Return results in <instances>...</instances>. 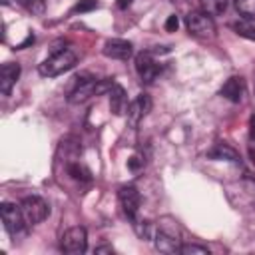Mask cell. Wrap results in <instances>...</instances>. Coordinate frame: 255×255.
Wrapping results in <instances>:
<instances>
[{
  "label": "cell",
  "instance_id": "cell-1",
  "mask_svg": "<svg viewBox=\"0 0 255 255\" xmlns=\"http://www.w3.org/2000/svg\"><path fill=\"white\" fill-rule=\"evenodd\" d=\"M76 54L70 52V50H60L56 54H52L50 58H46L40 66H38V72L40 76L44 78H54V76H60L68 70H72L76 66Z\"/></svg>",
  "mask_w": 255,
  "mask_h": 255
},
{
  "label": "cell",
  "instance_id": "cell-2",
  "mask_svg": "<svg viewBox=\"0 0 255 255\" xmlns=\"http://www.w3.org/2000/svg\"><path fill=\"white\" fill-rule=\"evenodd\" d=\"M112 86H114L112 80H96V78H92V80H82V82L70 92L68 102H70V104H82V102H86V100H90V98H94V96H100V94H104V92H110Z\"/></svg>",
  "mask_w": 255,
  "mask_h": 255
},
{
  "label": "cell",
  "instance_id": "cell-3",
  "mask_svg": "<svg viewBox=\"0 0 255 255\" xmlns=\"http://www.w3.org/2000/svg\"><path fill=\"white\" fill-rule=\"evenodd\" d=\"M185 28L191 36L195 38H213L215 36V22L209 14H205L203 10H193L185 16Z\"/></svg>",
  "mask_w": 255,
  "mask_h": 255
},
{
  "label": "cell",
  "instance_id": "cell-4",
  "mask_svg": "<svg viewBox=\"0 0 255 255\" xmlns=\"http://www.w3.org/2000/svg\"><path fill=\"white\" fill-rule=\"evenodd\" d=\"M20 207H22V213H24V219H26L28 225H38V223H42V221L48 217V213H50L48 203H46L42 197H38V195L24 197V201L20 203Z\"/></svg>",
  "mask_w": 255,
  "mask_h": 255
},
{
  "label": "cell",
  "instance_id": "cell-5",
  "mask_svg": "<svg viewBox=\"0 0 255 255\" xmlns=\"http://www.w3.org/2000/svg\"><path fill=\"white\" fill-rule=\"evenodd\" d=\"M2 221H4L6 231H8L12 237H16L18 233H22L24 227L28 225L26 219H24L22 207H18L16 203H10V201H4V203H2Z\"/></svg>",
  "mask_w": 255,
  "mask_h": 255
},
{
  "label": "cell",
  "instance_id": "cell-6",
  "mask_svg": "<svg viewBox=\"0 0 255 255\" xmlns=\"http://www.w3.org/2000/svg\"><path fill=\"white\" fill-rule=\"evenodd\" d=\"M60 247L62 251L66 253H84L86 247H88V235H86V229L84 227H70L68 231H64L62 235V241H60Z\"/></svg>",
  "mask_w": 255,
  "mask_h": 255
},
{
  "label": "cell",
  "instance_id": "cell-7",
  "mask_svg": "<svg viewBox=\"0 0 255 255\" xmlns=\"http://www.w3.org/2000/svg\"><path fill=\"white\" fill-rule=\"evenodd\" d=\"M135 72H137V76H139V80H141L143 84H151V82L159 76L161 68H159V64L153 60L151 52H139V54L135 56Z\"/></svg>",
  "mask_w": 255,
  "mask_h": 255
},
{
  "label": "cell",
  "instance_id": "cell-8",
  "mask_svg": "<svg viewBox=\"0 0 255 255\" xmlns=\"http://www.w3.org/2000/svg\"><path fill=\"white\" fill-rule=\"evenodd\" d=\"M118 199H120L124 215L129 221H133L137 217V211H139V191L133 185H124L118 191Z\"/></svg>",
  "mask_w": 255,
  "mask_h": 255
},
{
  "label": "cell",
  "instance_id": "cell-9",
  "mask_svg": "<svg viewBox=\"0 0 255 255\" xmlns=\"http://www.w3.org/2000/svg\"><path fill=\"white\" fill-rule=\"evenodd\" d=\"M151 112V98L147 96V94H139V96H135L129 104H128V122H129V126L131 128H135L147 114Z\"/></svg>",
  "mask_w": 255,
  "mask_h": 255
},
{
  "label": "cell",
  "instance_id": "cell-10",
  "mask_svg": "<svg viewBox=\"0 0 255 255\" xmlns=\"http://www.w3.org/2000/svg\"><path fill=\"white\" fill-rule=\"evenodd\" d=\"M153 239H155L157 251H161V253H179V249H181V239H179V235H177L175 231H167V229L161 227V225H159L157 233L153 235Z\"/></svg>",
  "mask_w": 255,
  "mask_h": 255
},
{
  "label": "cell",
  "instance_id": "cell-11",
  "mask_svg": "<svg viewBox=\"0 0 255 255\" xmlns=\"http://www.w3.org/2000/svg\"><path fill=\"white\" fill-rule=\"evenodd\" d=\"M131 48H133V46H131V42H128V40L110 38V40H106L102 52H104V56H108V58H112V60H128V58L131 56V52H133Z\"/></svg>",
  "mask_w": 255,
  "mask_h": 255
},
{
  "label": "cell",
  "instance_id": "cell-12",
  "mask_svg": "<svg viewBox=\"0 0 255 255\" xmlns=\"http://www.w3.org/2000/svg\"><path fill=\"white\" fill-rule=\"evenodd\" d=\"M225 100L233 102V104H239L243 100V94H245V80L241 76H231L229 80H225V84L221 86V92H219Z\"/></svg>",
  "mask_w": 255,
  "mask_h": 255
},
{
  "label": "cell",
  "instance_id": "cell-13",
  "mask_svg": "<svg viewBox=\"0 0 255 255\" xmlns=\"http://www.w3.org/2000/svg\"><path fill=\"white\" fill-rule=\"evenodd\" d=\"M18 76H20V64L8 62V64L2 66V70H0V92L4 96H8L12 92V86L16 84Z\"/></svg>",
  "mask_w": 255,
  "mask_h": 255
},
{
  "label": "cell",
  "instance_id": "cell-14",
  "mask_svg": "<svg viewBox=\"0 0 255 255\" xmlns=\"http://www.w3.org/2000/svg\"><path fill=\"white\" fill-rule=\"evenodd\" d=\"M124 106H126V92H124L122 86L114 84L112 90H110V108H112V112L118 116V114L124 112Z\"/></svg>",
  "mask_w": 255,
  "mask_h": 255
},
{
  "label": "cell",
  "instance_id": "cell-15",
  "mask_svg": "<svg viewBox=\"0 0 255 255\" xmlns=\"http://www.w3.org/2000/svg\"><path fill=\"white\" fill-rule=\"evenodd\" d=\"M199 6L209 16H219L227 8V0H199Z\"/></svg>",
  "mask_w": 255,
  "mask_h": 255
},
{
  "label": "cell",
  "instance_id": "cell-16",
  "mask_svg": "<svg viewBox=\"0 0 255 255\" xmlns=\"http://www.w3.org/2000/svg\"><path fill=\"white\" fill-rule=\"evenodd\" d=\"M235 8L245 20H255V0H235Z\"/></svg>",
  "mask_w": 255,
  "mask_h": 255
},
{
  "label": "cell",
  "instance_id": "cell-17",
  "mask_svg": "<svg viewBox=\"0 0 255 255\" xmlns=\"http://www.w3.org/2000/svg\"><path fill=\"white\" fill-rule=\"evenodd\" d=\"M231 28H233L239 36H243V38H247V40H255V24H249V22H233Z\"/></svg>",
  "mask_w": 255,
  "mask_h": 255
},
{
  "label": "cell",
  "instance_id": "cell-18",
  "mask_svg": "<svg viewBox=\"0 0 255 255\" xmlns=\"http://www.w3.org/2000/svg\"><path fill=\"white\" fill-rule=\"evenodd\" d=\"M24 10H28L30 14H36V16H40V14H44V10H46V4H44V0H16Z\"/></svg>",
  "mask_w": 255,
  "mask_h": 255
},
{
  "label": "cell",
  "instance_id": "cell-19",
  "mask_svg": "<svg viewBox=\"0 0 255 255\" xmlns=\"http://www.w3.org/2000/svg\"><path fill=\"white\" fill-rule=\"evenodd\" d=\"M68 171H70V175H72L74 179H80V181H90V179H92L90 169L84 167V165H80V163H70Z\"/></svg>",
  "mask_w": 255,
  "mask_h": 255
},
{
  "label": "cell",
  "instance_id": "cell-20",
  "mask_svg": "<svg viewBox=\"0 0 255 255\" xmlns=\"http://www.w3.org/2000/svg\"><path fill=\"white\" fill-rule=\"evenodd\" d=\"M209 157H229L231 161H237V153L227 145H217L213 151H209Z\"/></svg>",
  "mask_w": 255,
  "mask_h": 255
},
{
  "label": "cell",
  "instance_id": "cell-21",
  "mask_svg": "<svg viewBox=\"0 0 255 255\" xmlns=\"http://www.w3.org/2000/svg\"><path fill=\"white\" fill-rule=\"evenodd\" d=\"M179 253H183V255H207L209 249L207 247H199V245H181Z\"/></svg>",
  "mask_w": 255,
  "mask_h": 255
},
{
  "label": "cell",
  "instance_id": "cell-22",
  "mask_svg": "<svg viewBox=\"0 0 255 255\" xmlns=\"http://www.w3.org/2000/svg\"><path fill=\"white\" fill-rule=\"evenodd\" d=\"M94 8H98V2L96 0H80L74 8H72V12L76 14V12H90V10H94Z\"/></svg>",
  "mask_w": 255,
  "mask_h": 255
},
{
  "label": "cell",
  "instance_id": "cell-23",
  "mask_svg": "<svg viewBox=\"0 0 255 255\" xmlns=\"http://www.w3.org/2000/svg\"><path fill=\"white\" fill-rule=\"evenodd\" d=\"M177 26H179V20H177V16H175V14H171V16L165 20V30H167V32H175V30H177Z\"/></svg>",
  "mask_w": 255,
  "mask_h": 255
},
{
  "label": "cell",
  "instance_id": "cell-24",
  "mask_svg": "<svg viewBox=\"0 0 255 255\" xmlns=\"http://www.w3.org/2000/svg\"><path fill=\"white\" fill-rule=\"evenodd\" d=\"M249 139H251V145H255V116H251L249 120Z\"/></svg>",
  "mask_w": 255,
  "mask_h": 255
},
{
  "label": "cell",
  "instance_id": "cell-25",
  "mask_svg": "<svg viewBox=\"0 0 255 255\" xmlns=\"http://www.w3.org/2000/svg\"><path fill=\"white\" fill-rule=\"evenodd\" d=\"M141 163H143V161H141V159H139V157H131V159H129V161H128V165H129V167H131V169H137V167H139V165H141Z\"/></svg>",
  "mask_w": 255,
  "mask_h": 255
},
{
  "label": "cell",
  "instance_id": "cell-26",
  "mask_svg": "<svg viewBox=\"0 0 255 255\" xmlns=\"http://www.w3.org/2000/svg\"><path fill=\"white\" fill-rule=\"evenodd\" d=\"M131 2H133V0H116V4H118V8H122V10H124V8H128V6L131 4Z\"/></svg>",
  "mask_w": 255,
  "mask_h": 255
}]
</instances>
